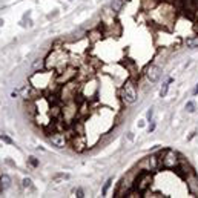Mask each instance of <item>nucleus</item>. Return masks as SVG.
<instances>
[{
  "label": "nucleus",
  "mask_w": 198,
  "mask_h": 198,
  "mask_svg": "<svg viewBox=\"0 0 198 198\" xmlns=\"http://www.w3.org/2000/svg\"><path fill=\"white\" fill-rule=\"evenodd\" d=\"M151 181H152V177H151V174L144 172V174H141V175L138 177L135 187H137L138 191H144V189H146V187L151 184Z\"/></svg>",
  "instance_id": "obj_4"
},
{
  "label": "nucleus",
  "mask_w": 198,
  "mask_h": 198,
  "mask_svg": "<svg viewBox=\"0 0 198 198\" xmlns=\"http://www.w3.org/2000/svg\"><path fill=\"white\" fill-rule=\"evenodd\" d=\"M194 94H195V95H197V94H198V84H197V86H195V89H194Z\"/></svg>",
  "instance_id": "obj_19"
},
{
  "label": "nucleus",
  "mask_w": 198,
  "mask_h": 198,
  "mask_svg": "<svg viewBox=\"0 0 198 198\" xmlns=\"http://www.w3.org/2000/svg\"><path fill=\"white\" fill-rule=\"evenodd\" d=\"M29 163H31L32 166H37V164H39V163H37V160L34 158V157H31V158H29Z\"/></svg>",
  "instance_id": "obj_16"
},
{
  "label": "nucleus",
  "mask_w": 198,
  "mask_h": 198,
  "mask_svg": "<svg viewBox=\"0 0 198 198\" xmlns=\"http://www.w3.org/2000/svg\"><path fill=\"white\" fill-rule=\"evenodd\" d=\"M121 97L126 103H135L137 100V89H135V84L127 80L124 84H123V89H121Z\"/></svg>",
  "instance_id": "obj_1"
},
{
  "label": "nucleus",
  "mask_w": 198,
  "mask_h": 198,
  "mask_svg": "<svg viewBox=\"0 0 198 198\" xmlns=\"http://www.w3.org/2000/svg\"><path fill=\"white\" fill-rule=\"evenodd\" d=\"M195 108H197V106H195L194 101H187V103H186V111H187V112H195Z\"/></svg>",
  "instance_id": "obj_11"
},
{
  "label": "nucleus",
  "mask_w": 198,
  "mask_h": 198,
  "mask_svg": "<svg viewBox=\"0 0 198 198\" xmlns=\"http://www.w3.org/2000/svg\"><path fill=\"white\" fill-rule=\"evenodd\" d=\"M170 81H172V80L169 79L164 84H163V88H161V91H160V95H161V97H166V95H167V89H169V83H170Z\"/></svg>",
  "instance_id": "obj_9"
},
{
  "label": "nucleus",
  "mask_w": 198,
  "mask_h": 198,
  "mask_svg": "<svg viewBox=\"0 0 198 198\" xmlns=\"http://www.w3.org/2000/svg\"><path fill=\"white\" fill-rule=\"evenodd\" d=\"M160 75H161V69H160L158 66L151 65V66H148V68H146V77H148V80H149L151 83L158 81Z\"/></svg>",
  "instance_id": "obj_3"
},
{
  "label": "nucleus",
  "mask_w": 198,
  "mask_h": 198,
  "mask_svg": "<svg viewBox=\"0 0 198 198\" xmlns=\"http://www.w3.org/2000/svg\"><path fill=\"white\" fill-rule=\"evenodd\" d=\"M152 115H154V109H149L148 111V120H152Z\"/></svg>",
  "instance_id": "obj_15"
},
{
  "label": "nucleus",
  "mask_w": 198,
  "mask_h": 198,
  "mask_svg": "<svg viewBox=\"0 0 198 198\" xmlns=\"http://www.w3.org/2000/svg\"><path fill=\"white\" fill-rule=\"evenodd\" d=\"M31 183H32V181H31L29 178H25V180H23V186H25V187H31Z\"/></svg>",
  "instance_id": "obj_14"
},
{
  "label": "nucleus",
  "mask_w": 198,
  "mask_h": 198,
  "mask_svg": "<svg viewBox=\"0 0 198 198\" xmlns=\"http://www.w3.org/2000/svg\"><path fill=\"white\" fill-rule=\"evenodd\" d=\"M11 186V178L8 177V175H2L0 177V187L5 191V189H8Z\"/></svg>",
  "instance_id": "obj_7"
},
{
  "label": "nucleus",
  "mask_w": 198,
  "mask_h": 198,
  "mask_svg": "<svg viewBox=\"0 0 198 198\" xmlns=\"http://www.w3.org/2000/svg\"><path fill=\"white\" fill-rule=\"evenodd\" d=\"M154 129H155V124H154V123H152V124H151V126H149V132H152V131H154Z\"/></svg>",
  "instance_id": "obj_18"
},
{
  "label": "nucleus",
  "mask_w": 198,
  "mask_h": 198,
  "mask_svg": "<svg viewBox=\"0 0 198 198\" xmlns=\"http://www.w3.org/2000/svg\"><path fill=\"white\" fill-rule=\"evenodd\" d=\"M0 138H2L3 141H6V143H9V144H12V140H11L9 137H6V135H0Z\"/></svg>",
  "instance_id": "obj_13"
},
{
  "label": "nucleus",
  "mask_w": 198,
  "mask_h": 198,
  "mask_svg": "<svg viewBox=\"0 0 198 198\" xmlns=\"http://www.w3.org/2000/svg\"><path fill=\"white\" fill-rule=\"evenodd\" d=\"M187 187H189L191 194H194L195 197H198V178L194 172H191L189 177H187Z\"/></svg>",
  "instance_id": "obj_5"
},
{
  "label": "nucleus",
  "mask_w": 198,
  "mask_h": 198,
  "mask_svg": "<svg viewBox=\"0 0 198 198\" xmlns=\"http://www.w3.org/2000/svg\"><path fill=\"white\" fill-rule=\"evenodd\" d=\"M161 164H163L164 167H169V169L177 167V166H178L177 154H175L174 151H166V154H164V155H163V158H161Z\"/></svg>",
  "instance_id": "obj_2"
},
{
  "label": "nucleus",
  "mask_w": 198,
  "mask_h": 198,
  "mask_svg": "<svg viewBox=\"0 0 198 198\" xmlns=\"http://www.w3.org/2000/svg\"><path fill=\"white\" fill-rule=\"evenodd\" d=\"M186 46L191 48V49L198 48V37H191V39H187L186 40Z\"/></svg>",
  "instance_id": "obj_8"
},
{
  "label": "nucleus",
  "mask_w": 198,
  "mask_h": 198,
  "mask_svg": "<svg viewBox=\"0 0 198 198\" xmlns=\"http://www.w3.org/2000/svg\"><path fill=\"white\" fill-rule=\"evenodd\" d=\"M111 183H112V180H108V181L105 183V187H103V191H101V194H103V195H106V192H108V189L111 187Z\"/></svg>",
  "instance_id": "obj_12"
},
{
  "label": "nucleus",
  "mask_w": 198,
  "mask_h": 198,
  "mask_svg": "<svg viewBox=\"0 0 198 198\" xmlns=\"http://www.w3.org/2000/svg\"><path fill=\"white\" fill-rule=\"evenodd\" d=\"M51 143H52L55 148H65L66 138H65L63 134H54V135L51 137Z\"/></svg>",
  "instance_id": "obj_6"
},
{
  "label": "nucleus",
  "mask_w": 198,
  "mask_h": 198,
  "mask_svg": "<svg viewBox=\"0 0 198 198\" xmlns=\"http://www.w3.org/2000/svg\"><path fill=\"white\" fill-rule=\"evenodd\" d=\"M112 9L117 12V11H120L121 9V6H123V0H112Z\"/></svg>",
  "instance_id": "obj_10"
},
{
  "label": "nucleus",
  "mask_w": 198,
  "mask_h": 198,
  "mask_svg": "<svg viewBox=\"0 0 198 198\" xmlns=\"http://www.w3.org/2000/svg\"><path fill=\"white\" fill-rule=\"evenodd\" d=\"M77 197H84V195H83V191H81V189H79V191H77Z\"/></svg>",
  "instance_id": "obj_17"
}]
</instances>
